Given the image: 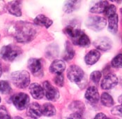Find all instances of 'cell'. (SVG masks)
Wrapping results in <instances>:
<instances>
[{
  "instance_id": "29",
  "label": "cell",
  "mask_w": 122,
  "mask_h": 119,
  "mask_svg": "<svg viewBox=\"0 0 122 119\" xmlns=\"http://www.w3.org/2000/svg\"><path fill=\"white\" fill-rule=\"evenodd\" d=\"M102 76V73L100 71H94L90 75V79L91 80L95 83H98L101 81Z\"/></svg>"
},
{
  "instance_id": "36",
  "label": "cell",
  "mask_w": 122,
  "mask_h": 119,
  "mask_svg": "<svg viewBox=\"0 0 122 119\" xmlns=\"http://www.w3.org/2000/svg\"><path fill=\"white\" fill-rule=\"evenodd\" d=\"M13 119H23L22 118H21V117H20V116H16V117H15Z\"/></svg>"
},
{
  "instance_id": "33",
  "label": "cell",
  "mask_w": 122,
  "mask_h": 119,
  "mask_svg": "<svg viewBox=\"0 0 122 119\" xmlns=\"http://www.w3.org/2000/svg\"><path fill=\"white\" fill-rule=\"evenodd\" d=\"M66 119H82V114L73 113V114H71L69 117H68Z\"/></svg>"
},
{
  "instance_id": "15",
  "label": "cell",
  "mask_w": 122,
  "mask_h": 119,
  "mask_svg": "<svg viewBox=\"0 0 122 119\" xmlns=\"http://www.w3.org/2000/svg\"><path fill=\"white\" fill-rule=\"evenodd\" d=\"M100 57H101V53L98 51L92 50L85 56V62L89 65L94 64L98 61Z\"/></svg>"
},
{
  "instance_id": "21",
  "label": "cell",
  "mask_w": 122,
  "mask_h": 119,
  "mask_svg": "<svg viewBox=\"0 0 122 119\" xmlns=\"http://www.w3.org/2000/svg\"><path fill=\"white\" fill-rule=\"evenodd\" d=\"M42 114L45 116L50 117L55 115L56 113V109L55 107L51 104V103H46L42 107Z\"/></svg>"
},
{
  "instance_id": "35",
  "label": "cell",
  "mask_w": 122,
  "mask_h": 119,
  "mask_svg": "<svg viewBox=\"0 0 122 119\" xmlns=\"http://www.w3.org/2000/svg\"><path fill=\"white\" fill-rule=\"evenodd\" d=\"M119 102L122 104V95L119 97Z\"/></svg>"
},
{
  "instance_id": "26",
  "label": "cell",
  "mask_w": 122,
  "mask_h": 119,
  "mask_svg": "<svg viewBox=\"0 0 122 119\" xmlns=\"http://www.w3.org/2000/svg\"><path fill=\"white\" fill-rule=\"evenodd\" d=\"M11 92V88L8 81H0V92L2 94H9Z\"/></svg>"
},
{
  "instance_id": "20",
  "label": "cell",
  "mask_w": 122,
  "mask_h": 119,
  "mask_svg": "<svg viewBox=\"0 0 122 119\" xmlns=\"http://www.w3.org/2000/svg\"><path fill=\"white\" fill-rule=\"evenodd\" d=\"M108 2L106 1H101L96 3L94 6L90 9V12L93 13H104L108 6Z\"/></svg>"
},
{
  "instance_id": "22",
  "label": "cell",
  "mask_w": 122,
  "mask_h": 119,
  "mask_svg": "<svg viewBox=\"0 0 122 119\" xmlns=\"http://www.w3.org/2000/svg\"><path fill=\"white\" fill-rule=\"evenodd\" d=\"M70 109L73 111V113L82 114L85 109V104L82 102L75 101L70 105Z\"/></svg>"
},
{
  "instance_id": "13",
  "label": "cell",
  "mask_w": 122,
  "mask_h": 119,
  "mask_svg": "<svg viewBox=\"0 0 122 119\" xmlns=\"http://www.w3.org/2000/svg\"><path fill=\"white\" fill-rule=\"evenodd\" d=\"M85 96V98L92 103H97L100 99L98 89L94 86H91L87 88Z\"/></svg>"
},
{
  "instance_id": "24",
  "label": "cell",
  "mask_w": 122,
  "mask_h": 119,
  "mask_svg": "<svg viewBox=\"0 0 122 119\" xmlns=\"http://www.w3.org/2000/svg\"><path fill=\"white\" fill-rule=\"evenodd\" d=\"M75 51L73 50L72 46L69 44V42H67L66 45V49L64 55V59L65 60H72L75 56Z\"/></svg>"
},
{
  "instance_id": "34",
  "label": "cell",
  "mask_w": 122,
  "mask_h": 119,
  "mask_svg": "<svg viewBox=\"0 0 122 119\" xmlns=\"http://www.w3.org/2000/svg\"><path fill=\"white\" fill-rule=\"evenodd\" d=\"M94 119H107V117L106 116L105 114H104L103 113H99L95 116Z\"/></svg>"
},
{
  "instance_id": "16",
  "label": "cell",
  "mask_w": 122,
  "mask_h": 119,
  "mask_svg": "<svg viewBox=\"0 0 122 119\" xmlns=\"http://www.w3.org/2000/svg\"><path fill=\"white\" fill-rule=\"evenodd\" d=\"M28 68L30 72L34 74H36L41 71L42 64L40 60L36 58H31L28 61Z\"/></svg>"
},
{
  "instance_id": "39",
  "label": "cell",
  "mask_w": 122,
  "mask_h": 119,
  "mask_svg": "<svg viewBox=\"0 0 122 119\" xmlns=\"http://www.w3.org/2000/svg\"><path fill=\"white\" fill-rule=\"evenodd\" d=\"M1 97H0V102H1Z\"/></svg>"
},
{
  "instance_id": "2",
  "label": "cell",
  "mask_w": 122,
  "mask_h": 119,
  "mask_svg": "<svg viewBox=\"0 0 122 119\" xmlns=\"http://www.w3.org/2000/svg\"><path fill=\"white\" fill-rule=\"evenodd\" d=\"M64 32L72 39L75 45L85 48L90 46L91 42L89 38L81 29L73 28L72 26H68L64 29Z\"/></svg>"
},
{
  "instance_id": "32",
  "label": "cell",
  "mask_w": 122,
  "mask_h": 119,
  "mask_svg": "<svg viewBox=\"0 0 122 119\" xmlns=\"http://www.w3.org/2000/svg\"><path fill=\"white\" fill-rule=\"evenodd\" d=\"M112 113L114 115H118V116H122V104L114 107L112 109Z\"/></svg>"
},
{
  "instance_id": "4",
  "label": "cell",
  "mask_w": 122,
  "mask_h": 119,
  "mask_svg": "<svg viewBox=\"0 0 122 119\" xmlns=\"http://www.w3.org/2000/svg\"><path fill=\"white\" fill-rule=\"evenodd\" d=\"M21 48L15 45H7L4 46L0 51L1 57L6 61L12 62L20 54H21Z\"/></svg>"
},
{
  "instance_id": "19",
  "label": "cell",
  "mask_w": 122,
  "mask_h": 119,
  "mask_svg": "<svg viewBox=\"0 0 122 119\" xmlns=\"http://www.w3.org/2000/svg\"><path fill=\"white\" fill-rule=\"evenodd\" d=\"M118 23L119 17L117 13L108 18V30L112 34H116L118 31Z\"/></svg>"
},
{
  "instance_id": "6",
  "label": "cell",
  "mask_w": 122,
  "mask_h": 119,
  "mask_svg": "<svg viewBox=\"0 0 122 119\" xmlns=\"http://www.w3.org/2000/svg\"><path fill=\"white\" fill-rule=\"evenodd\" d=\"M67 76L71 82L80 83L85 77L83 70L77 65H71L67 71Z\"/></svg>"
},
{
  "instance_id": "18",
  "label": "cell",
  "mask_w": 122,
  "mask_h": 119,
  "mask_svg": "<svg viewBox=\"0 0 122 119\" xmlns=\"http://www.w3.org/2000/svg\"><path fill=\"white\" fill-rule=\"evenodd\" d=\"M34 23L37 25L43 26L45 28H50L52 25V20L44 15H38L34 20Z\"/></svg>"
},
{
  "instance_id": "5",
  "label": "cell",
  "mask_w": 122,
  "mask_h": 119,
  "mask_svg": "<svg viewBox=\"0 0 122 119\" xmlns=\"http://www.w3.org/2000/svg\"><path fill=\"white\" fill-rule=\"evenodd\" d=\"M107 25V20L103 17L92 16L86 20V26L94 31H100Z\"/></svg>"
},
{
  "instance_id": "11",
  "label": "cell",
  "mask_w": 122,
  "mask_h": 119,
  "mask_svg": "<svg viewBox=\"0 0 122 119\" xmlns=\"http://www.w3.org/2000/svg\"><path fill=\"white\" fill-rule=\"evenodd\" d=\"M27 114L31 119H37L41 116L42 114V109L41 106L37 102H33L29 104L27 110Z\"/></svg>"
},
{
  "instance_id": "37",
  "label": "cell",
  "mask_w": 122,
  "mask_h": 119,
  "mask_svg": "<svg viewBox=\"0 0 122 119\" xmlns=\"http://www.w3.org/2000/svg\"><path fill=\"white\" fill-rule=\"evenodd\" d=\"M1 73H2V70H1V64H0V76H1Z\"/></svg>"
},
{
  "instance_id": "17",
  "label": "cell",
  "mask_w": 122,
  "mask_h": 119,
  "mask_svg": "<svg viewBox=\"0 0 122 119\" xmlns=\"http://www.w3.org/2000/svg\"><path fill=\"white\" fill-rule=\"evenodd\" d=\"M20 1H10L7 5V10L10 14L15 16H22V11L20 5Z\"/></svg>"
},
{
  "instance_id": "30",
  "label": "cell",
  "mask_w": 122,
  "mask_h": 119,
  "mask_svg": "<svg viewBox=\"0 0 122 119\" xmlns=\"http://www.w3.org/2000/svg\"><path fill=\"white\" fill-rule=\"evenodd\" d=\"M0 119H11L8 110L4 106L0 107Z\"/></svg>"
},
{
  "instance_id": "12",
  "label": "cell",
  "mask_w": 122,
  "mask_h": 119,
  "mask_svg": "<svg viewBox=\"0 0 122 119\" xmlns=\"http://www.w3.org/2000/svg\"><path fill=\"white\" fill-rule=\"evenodd\" d=\"M29 92L31 96L36 100L42 99L45 95L44 90L41 85H40L37 83H31L29 86Z\"/></svg>"
},
{
  "instance_id": "28",
  "label": "cell",
  "mask_w": 122,
  "mask_h": 119,
  "mask_svg": "<svg viewBox=\"0 0 122 119\" xmlns=\"http://www.w3.org/2000/svg\"><path fill=\"white\" fill-rule=\"evenodd\" d=\"M116 11H117L116 6L113 4H110V5L107 6V7L106 8L104 13L106 16L110 18V17H111V16L116 14Z\"/></svg>"
},
{
  "instance_id": "23",
  "label": "cell",
  "mask_w": 122,
  "mask_h": 119,
  "mask_svg": "<svg viewBox=\"0 0 122 119\" xmlns=\"http://www.w3.org/2000/svg\"><path fill=\"white\" fill-rule=\"evenodd\" d=\"M101 101L104 106L107 107H111L114 105V100H113L112 97L107 92H103L101 95Z\"/></svg>"
},
{
  "instance_id": "14",
  "label": "cell",
  "mask_w": 122,
  "mask_h": 119,
  "mask_svg": "<svg viewBox=\"0 0 122 119\" xmlns=\"http://www.w3.org/2000/svg\"><path fill=\"white\" fill-rule=\"evenodd\" d=\"M66 69V64L64 61L60 60H56L52 62L50 67V72L56 74H60L63 73V72Z\"/></svg>"
},
{
  "instance_id": "38",
  "label": "cell",
  "mask_w": 122,
  "mask_h": 119,
  "mask_svg": "<svg viewBox=\"0 0 122 119\" xmlns=\"http://www.w3.org/2000/svg\"><path fill=\"white\" fill-rule=\"evenodd\" d=\"M107 119H117V118H114V119H110V118H107Z\"/></svg>"
},
{
  "instance_id": "31",
  "label": "cell",
  "mask_w": 122,
  "mask_h": 119,
  "mask_svg": "<svg viewBox=\"0 0 122 119\" xmlns=\"http://www.w3.org/2000/svg\"><path fill=\"white\" fill-rule=\"evenodd\" d=\"M54 82L56 84V85L59 86V87H62L64 86V78L62 74H56V76L54 79Z\"/></svg>"
},
{
  "instance_id": "10",
  "label": "cell",
  "mask_w": 122,
  "mask_h": 119,
  "mask_svg": "<svg viewBox=\"0 0 122 119\" xmlns=\"http://www.w3.org/2000/svg\"><path fill=\"white\" fill-rule=\"evenodd\" d=\"M94 45L96 46V48L99 50L107 51L112 48V41L108 37H99L94 41Z\"/></svg>"
},
{
  "instance_id": "8",
  "label": "cell",
  "mask_w": 122,
  "mask_h": 119,
  "mask_svg": "<svg viewBox=\"0 0 122 119\" xmlns=\"http://www.w3.org/2000/svg\"><path fill=\"white\" fill-rule=\"evenodd\" d=\"M44 93L48 100L56 101L59 97V92L49 81H44L43 83Z\"/></svg>"
},
{
  "instance_id": "25",
  "label": "cell",
  "mask_w": 122,
  "mask_h": 119,
  "mask_svg": "<svg viewBox=\"0 0 122 119\" xmlns=\"http://www.w3.org/2000/svg\"><path fill=\"white\" fill-rule=\"evenodd\" d=\"M79 3L77 1H68L66 2L64 9L66 13H71L78 7Z\"/></svg>"
},
{
  "instance_id": "7",
  "label": "cell",
  "mask_w": 122,
  "mask_h": 119,
  "mask_svg": "<svg viewBox=\"0 0 122 119\" xmlns=\"http://www.w3.org/2000/svg\"><path fill=\"white\" fill-rule=\"evenodd\" d=\"M14 106L19 110H23L27 108L29 104V97L24 92H20L13 96L12 98Z\"/></svg>"
},
{
  "instance_id": "1",
  "label": "cell",
  "mask_w": 122,
  "mask_h": 119,
  "mask_svg": "<svg viewBox=\"0 0 122 119\" xmlns=\"http://www.w3.org/2000/svg\"><path fill=\"white\" fill-rule=\"evenodd\" d=\"M36 31L33 25L26 22L18 23L15 28V38L17 41L21 43H26L32 40Z\"/></svg>"
},
{
  "instance_id": "27",
  "label": "cell",
  "mask_w": 122,
  "mask_h": 119,
  "mask_svg": "<svg viewBox=\"0 0 122 119\" xmlns=\"http://www.w3.org/2000/svg\"><path fill=\"white\" fill-rule=\"evenodd\" d=\"M111 64L114 68H122V54L116 55L112 59Z\"/></svg>"
},
{
  "instance_id": "9",
  "label": "cell",
  "mask_w": 122,
  "mask_h": 119,
  "mask_svg": "<svg viewBox=\"0 0 122 119\" xmlns=\"http://www.w3.org/2000/svg\"><path fill=\"white\" fill-rule=\"evenodd\" d=\"M119 82L118 78L114 74H109L105 76L101 83V87L103 90H110L114 88Z\"/></svg>"
},
{
  "instance_id": "3",
  "label": "cell",
  "mask_w": 122,
  "mask_h": 119,
  "mask_svg": "<svg viewBox=\"0 0 122 119\" xmlns=\"http://www.w3.org/2000/svg\"><path fill=\"white\" fill-rule=\"evenodd\" d=\"M10 78L13 85L19 88H26L30 83V75L25 70L13 72Z\"/></svg>"
}]
</instances>
